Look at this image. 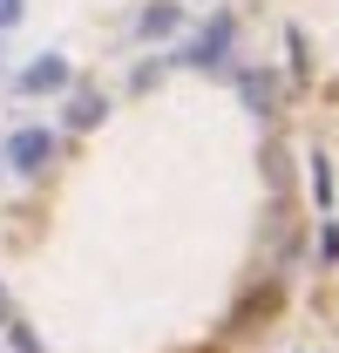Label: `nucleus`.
<instances>
[{"label":"nucleus","mask_w":339,"mask_h":353,"mask_svg":"<svg viewBox=\"0 0 339 353\" xmlns=\"http://www.w3.org/2000/svg\"><path fill=\"white\" fill-rule=\"evenodd\" d=\"M41 157H48V136H14V163L21 170H34Z\"/></svg>","instance_id":"f257e3e1"},{"label":"nucleus","mask_w":339,"mask_h":353,"mask_svg":"<svg viewBox=\"0 0 339 353\" xmlns=\"http://www.w3.org/2000/svg\"><path fill=\"white\" fill-rule=\"evenodd\" d=\"M14 14H21V0H0V21H14Z\"/></svg>","instance_id":"f03ea898"}]
</instances>
